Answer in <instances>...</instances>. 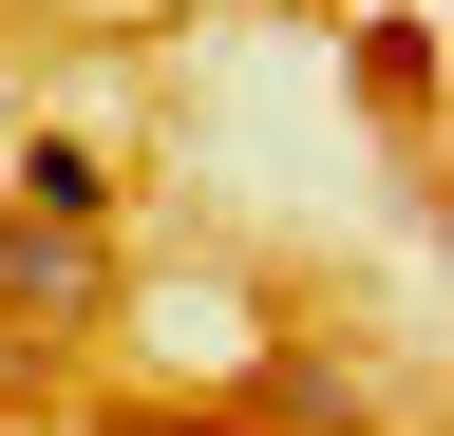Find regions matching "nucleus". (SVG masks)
Masks as SVG:
<instances>
[{"label": "nucleus", "mask_w": 454, "mask_h": 436, "mask_svg": "<svg viewBox=\"0 0 454 436\" xmlns=\"http://www.w3.org/2000/svg\"><path fill=\"white\" fill-rule=\"evenodd\" d=\"M227 417H247V436H379V379H360V361H322V342H265Z\"/></svg>", "instance_id": "obj_2"}, {"label": "nucleus", "mask_w": 454, "mask_h": 436, "mask_svg": "<svg viewBox=\"0 0 454 436\" xmlns=\"http://www.w3.org/2000/svg\"><path fill=\"white\" fill-rule=\"evenodd\" d=\"M95 436H247V417H208V399H114Z\"/></svg>", "instance_id": "obj_4"}, {"label": "nucleus", "mask_w": 454, "mask_h": 436, "mask_svg": "<svg viewBox=\"0 0 454 436\" xmlns=\"http://www.w3.org/2000/svg\"><path fill=\"white\" fill-rule=\"evenodd\" d=\"M0 209H38V228H95V247H114L133 152H95V133H20V190H0Z\"/></svg>", "instance_id": "obj_3"}, {"label": "nucleus", "mask_w": 454, "mask_h": 436, "mask_svg": "<svg viewBox=\"0 0 454 436\" xmlns=\"http://www.w3.org/2000/svg\"><path fill=\"white\" fill-rule=\"evenodd\" d=\"M114 304H133V266H114L95 228H38V209H0V342H20V361L95 342Z\"/></svg>", "instance_id": "obj_1"}]
</instances>
